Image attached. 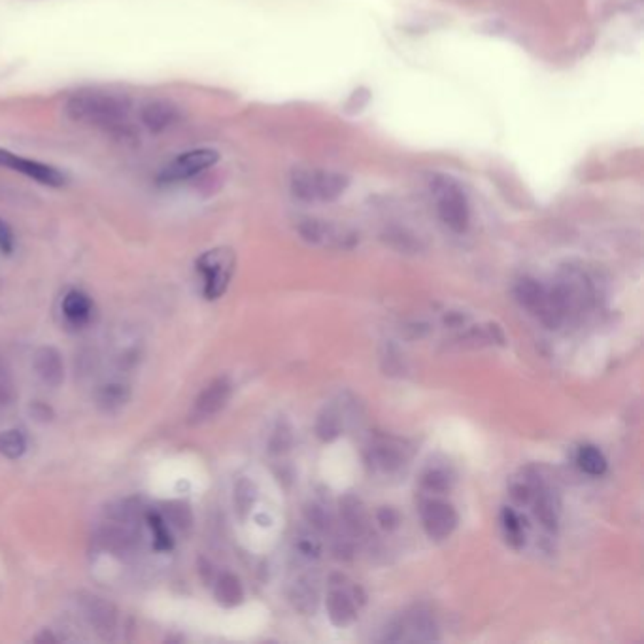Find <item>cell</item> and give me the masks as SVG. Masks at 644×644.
I'll use <instances>...</instances> for the list:
<instances>
[{"instance_id":"obj_3","label":"cell","mask_w":644,"mask_h":644,"mask_svg":"<svg viewBox=\"0 0 644 644\" xmlns=\"http://www.w3.org/2000/svg\"><path fill=\"white\" fill-rule=\"evenodd\" d=\"M348 186V176L320 169L298 167L290 179L291 195L301 203H333L346 193Z\"/></svg>"},{"instance_id":"obj_22","label":"cell","mask_w":644,"mask_h":644,"mask_svg":"<svg viewBox=\"0 0 644 644\" xmlns=\"http://www.w3.org/2000/svg\"><path fill=\"white\" fill-rule=\"evenodd\" d=\"M316 433L318 437L323 441V442H331L335 441L340 433H342V417L338 414V410H335L333 407L325 409L320 417H318V424H316Z\"/></svg>"},{"instance_id":"obj_29","label":"cell","mask_w":644,"mask_h":644,"mask_svg":"<svg viewBox=\"0 0 644 644\" xmlns=\"http://www.w3.org/2000/svg\"><path fill=\"white\" fill-rule=\"evenodd\" d=\"M424 488L427 491H435V493H444L450 489V476H448L444 471L441 469H431L424 474L422 478Z\"/></svg>"},{"instance_id":"obj_33","label":"cell","mask_w":644,"mask_h":644,"mask_svg":"<svg viewBox=\"0 0 644 644\" xmlns=\"http://www.w3.org/2000/svg\"><path fill=\"white\" fill-rule=\"evenodd\" d=\"M16 241H13V233L4 219H0V251L12 253Z\"/></svg>"},{"instance_id":"obj_2","label":"cell","mask_w":644,"mask_h":644,"mask_svg":"<svg viewBox=\"0 0 644 644\" xmlns=\"http://www.w3.org/2000/svg\"><path fill=\"white\" fill-rule=\"evenodd\" d=\"M429 189L441 221L454 233H465L471 221L467 193L450 174H433Z\"/></svg>"},{"instance_id":"obj_32","label":"cell","mask_w":644,"mask_h":644,"mask_svg":"<svg viewBox=\"0 0 644 644\" xmlns=\"http://www.w3.org/2000/svg\"><path fill=\"white\" fill-rule=\"evenodd\" d=\"M13 399H16V392H13L12 377L4 363L0 362V407H10Z\"/></svg>"},{"instance_id":"obj_18","label":"cell","mask_w":644,"mask_h":644,"mask_svg":"<svg viewBox=\"0 0 644 644\" xmlns=\"http://www.w3.org/2000/svg\"><path fill=\"white\" fill-rule=\"evenodd\" d=\"M516 298L523 308H528L533 314H538L546 298V291L537 280L523 278L518 282V286H516Z\"/></svg>"},{"instance_id":"obj_26","label":"cell","mask_w":644,"mask_h":644,"mask_svg":"<svg viewBox=\"0 0 644 644\" xmlns=\"http://www.w3.org/2000/svg\"><path fill=\"white\" fill-rule=\"evenodd\" d=\"M147 523L149 528H152L154 531V545L157 550L164 552V550H171L174 541H172V535H171V528L167 526V521L163 520V516L159 513H149L147 516Z\"/></svg>"},{"instance_id":"obj_7","label":"cell","mask_w":644,"mask_h":644,"mask_svg":"<svg viewBox=\"0 0 644 644\" xmlns=\"http://www.w3.org/2000/svg\"><path fill=\"white\" fill-rule=\"evenodd\" d=\"M422 521L425 533L433 541H444L457 528V513L450 503L429 499L422 506Z\"/></svg>"},{"instance_id":"obj_35","label":"cell","mask_w":644,"mask_h":644,"mask_svg":"<svg viewBox=\"0 0 644 644\" xmlns=\"http://www.w3.org/2000/svg\"><path fill=\"white\" fill-rule=\"evenodd\" d=\"M298 550H301L305 556H318L320 545L316 541H310V538H305V541L298 543Z\"/></svg>"},{"instance_id":"obj_21","label":"cell","mask_w":644,"mask_h":644,"mask_svg":"<svg viewBox=\"0 0 644 644\" xmlns=\"http://www.w3.org/2000/svg\"><path fill=\"white\" fill-rule=\"evenodd\" d=\"M340 514H342L344 523H346V528L354 535L363 533V529H365V513H363L362 503H359L355 497L348 496V497H344L340 501Z\"/></svg>"},{"instance_id":"obj_17","label":"cell","mask_w":644,"mask_h":644,"mask_svg":"<svg viewBox=\"0 0 644 644\" xmlns=\"http://www.w3.org/2000/svg\"><path fill=\"white\" fill-rule=\"evenodd\" d=\"M214 592H216L218 603L223 607H236V605H241L244 599V590H242L241 580L231 573H223L218 576Z\"/></svg>"},{"instance_id":"obj_6","label":"cell","mask_w":644,"mask_h":644,"mask_svg":"<svg viewBox=\"0 0 644 644\" xmlns=\"http://www.w3.org/2000/svg\"><path fill=\"white\" fill-rule=\"evenodd\" d=\"M0 169H8L18 174H23L48 187H61L67 184V176L57 167H52V164L40 163L35 159L21 157L4 147H0Z\"/></svg>"},{"instance_id":"obj_1","label":"cell","mask_w":644,"mask_h":644,"mask_svg":"<svg viewBox=\"0 0 644 644\" xmlns=\"http://www.w3.org/2000/svg\"><path fill=\"white\" fill-rule=\"evenodd\" d=\"M129 112L127 97L104 89H80L65 102V114L70 122L107 132H123L129 127Z\"/></svg>"},{"instance_id":"obj_12","label":"cell","mask_w":644,"mask_h":644,"mask_svg":"<svg viewBox=\"0 0 644 644\" xmlns=\"http://www.w3.org/2000/svg\"><path fill=\"white\" fill-rule=\"evenodd\" d=\"M83 616L100 637H108L117 625V612L112 603L99 595H87L82 601Z\"/></svg>"},{"instance_id":"obj_14","label":"cell","mask_w":644,"mask_h":644,"mask_svg":"<svg viewBox=\"0 0 644 644\" xmlns=\"http://www.w3.org/2000/svg\"><path fill=\"white\" fill-rule=\"evenodd\" d=\"M327 614H329V620H331L335 625H338V627L350 625L357 616L355 603H354V599L350 597V593L344 592L342 588H335V590L329 592V595H327Z\"/></svg>"},{"instance_id":"obj_31","label":"cell","mask_w":644,"mask_h":644,"mask_svg":"<svg viewBox=\"0 0 644 644\" xmlns=\"http://www.w3.org/2000/svg\"><path fill=\"white\" fill-rule=\"evenodd\" d=\"M293 442V435H291V427L286 424H280L278 429L274 431V435L271 439V452L273 454H282L290 450V446Z\"/></svg>"},{"instance_id":"obj_13","label":"cell","mask_w":644,"mask_h":644,"mask_svg":"<svg viewBox=\"0 0 644 644\" xmlns=\"http://www.w3.org/2000/svg\"><path fill=\"white\" fill-rule=\"evenodd\" d=\"M33 369L36 377L50 387H57L63 384L65 365L63 357L53 346H42L33 355Z\"/></svg>"},{"instance_id":"obj_15","label":"cell","mask_w":644,"mask_h":644,"mask_svg":"<svg viewBox=\"0 0 644 644\" xmlns=\"http://www.w3.org/2000/svg\"><path fill=\"white\" fill-rule=\"evenodd\" d=\"M63 314L68 323L72 325H85L89 320H91L93 314V303L85 293L72 290L65 295L63 298Z\"/></svg>"},{"instance_id":"obj_28","label":"cell","mask_w":644,"mask_h":644,"mask_svg":"<svg viewBox=\"0 0 644 644\" xmlns=\"http://www.w3.org/2000/svg\"><path fill=\"white\" fill-rule=\"evenodd\" d=\"M503 526H505V533H506V541L511 543L514 548H520L523 543H526L521 520L514 511H511V508H505L503 511Z\"/></svg>"},{"instance_id":"obj_8","label":"cell","mask_w":644,"mask_h":644,"mask_svg":"<svg viewBox=\"0 0 644 644\" xmlns=\"http://www.w3.org/2000/svg\"><path fill=\"white\" fill-rule=\"evenodd\" d=\"M231 392H233L231 380L226 377H219L214 382H210L203 389V394L193 402V409H191L193 422L201 424V422H206V419H210V417H214L231 399Z\"/></svg>"},{"instance_id":"obj_4","label":"cell","mask_w":644,"mask_h":644,"mask_svg":"<svg viewBox=\"0 0 644 644\" xmlns=\"http://www.w3.org/2000/svg\"><path fill=\"white\" fill-rule=\"evenodd\" d=\"M197 268L204 278V297L214 301L226 293L229 286L235 271V253L229 248L210 250L201 256Z\"/></svg>"},{"instance_id":"obj_16","label":"cell","mask_w":644,"mask_h":644,"mask_svg":"<svg viewBox=\"0 0 644 644\" xmlns=\"http://www.w3.org/2000/svg\"><path fill=\"white\" fill-rule=\"evenodd\" d=\"M131 399V389L125 384L119 382H110L107 386H102L97 394V407L102 412H117L119 409H123L125 404Z\"/></svg>"},{"instance_id":"obj_24","label":"cell","mask_w":644,"mask_h":644,"mask_svg":"<svg viewBox=\"0 0 644 644\" xmlns=\"http://www.w3.org/2000/svg\"><path fill=\"white\" fill-rule=\"evenodd\" d=\"M256 499H258L256 484L248 481V478H241L235 488V506H236V513L241 514V518H246L250 514Z\"/></svg>"},{"instance_id":"obj_34","label":"cell","mask_w":644,"mask_h":644,"mask_svg":"<svg viewBox=\"0 0 644 644\" xmlns=\"http://www.w3.org/2000/svg\"><path fill=\"white\" fill-rule=\"evenodd\" d=\"M378 521L382 523L384 529H394L399 526V514L397 511H394V508L386 506L378 513Z\"/></svg>"},{"instance_id":"obj_11","label":"cell","mask_w":644,"mask_h":644,"mask_svg":"<svg viewBox=\"0 0 644 644\" xmlns=\"http://www.w3.org/2000/svg\"><path fill=\"white\" fill-rule=\"evenodd\" d=\"M139 117H140V123L149 132L161 134L164 131H169L172 125H176L179 112L172 102L155 99V100H147L142 104Z\"/></svg>"},{"instance_id":"obj_36","label":"cell","mask_w":644,"mask_h":644,"mask_svg":"<svg viewBox=\"0 0 644 644\" xmlns=\"http://www.w3.org/2000/svg\"><path fill=\"white\" fill-rule=\"evenodd\" d=\"M36 640H38V642H42V640H52V642H57V639H55L52 633H44V635L36 637Z\"/></svg>"},{"instance_id":"obj_10","label":"cell","mask_w":644,"mask_h":644,"mask_svg":"<svg viewBox=\"0 0 644 644\" xmlns=\"http://www.w3.org/2000/svg\"><path fill=\"white\" fill-rule=\"evenodd\" d=\"M100 543L102 546L110 550L114 556H129L139 545V535L134 529V523L115 518L108 521L100 531Z\"/></svg>"},{"instance_id":"obj_25","label":"cell","mask_w":644,"mask_h":644,"mask_svg":"<svg viewBox=\"0 0 644 644\" xmlns=\"http://www.w3.org/2000/svg\"><path fill=\"white\" fill-rule=\"evenodd\" d=\"M291 599H293V603H295V607L298 610H303V612H314V610H316L318 593H316V588H314L312 584L306 582V580H298L295 584Z\"/></svg>"},{"instance_id":"obj_9","label":"cell","mask_w":644,"mask_h":644,"mask_svg":"<svg viewBox=\"0 0 644 644\" xmlns=\"http://www.w3.org/2000/svg\"><path fill=\"white\" fill-rule=\"evenodd\" d=\"M298 235L303 241L316 244V246H337V248H348L355 244V235L346 231L344 227L333 226V223H325L318 219H306L298 226Z\"/></svg>"},{"instance_id":"obj_19","label":"cell","mask_w":644,"mask_h":644,"mask_svg":"<svg viewBox=\"0 0 644 644\" xmlns=\"http://www.w3.org/2000/svg\"><path fill=\"white\" fill-rule=\"evenodd\" d=\"M161 516L164 521H167V526L172 529H178L182 533H187L191 529V523H193L191 508L182 501H172V503L164 505V511Z\"/></svg>"},{"instance_id":"obj_5","label":"cell","mask_w":644,"mask_h":644,"mask_svg":"<svg viewBox=\"0 0 644 644\" xmlns=\"http://www.w3.org/2000/svg\"><path fill=\"white\" fill-rule=\"evenodd\" d=\"M219 161V154L212 147H197L189 149V152L178 155L174 161H171L167 167H164L159 174L161 184H176V182H186L201 172L208 171L210 167Z\"/></svg>"},{"instance_id":"obj_27","label":"cell","mask_w":644,"mask_h":644,"mask_svg":"<svg viewBox=\"0 0 644 644\" xmlns=\"http://www.w3.org/2000/svg\"><path fill=\"white\" fill-rule=\"evenodd\" d=\"M372 457H374V463H377L382 471H395L402 465V461H404L397 448L389 446V444H382V446L374 448Z\"/></svg>"},{"instance_id":"obj_20","label":"cell","mask_w":644,"mask_h":644,"mask_svg":"<svg viewBox=\"0 0 644 644\" xmlns=\"http://www.w3.org/2000/svg\"><path fill=\"white\" fill-rule=\"evenodd\" d=\"M576 463L578 467L592 476H601L607 471V459L603 456V452L599 450L597 446L586 444L582 446L576 456Z\"/></svg>"},{"instance_id":"obj_23","label":"cell","mask_w":644,"mask_h":644,"mask_svg":"<svg viewBox=\"0 0 644 644\" xmlns=\"http://www.w3.org/2000/svg\"><path fill=\"white\" fill-rule=\"evenodd\" d=\"M27 450V439L21 431L10 429L0 433V456L8 459H20Z\"/></svg>"},{"instance_id":"obj_30","label":"cell","mask_w":644,"mask_h":644,"mask_svg":"<svg viewBox=\"0 0 644 644\" xmlns=\"http://www.w3.org/2000/svg\"><path fill=\"white\" fill-rule=\"evenodd\" d=\"M305 516L314 529L327 531L329 528H331V518H329V514L318 505H308L305 508Z\"/></svg>"}]
</instances>
